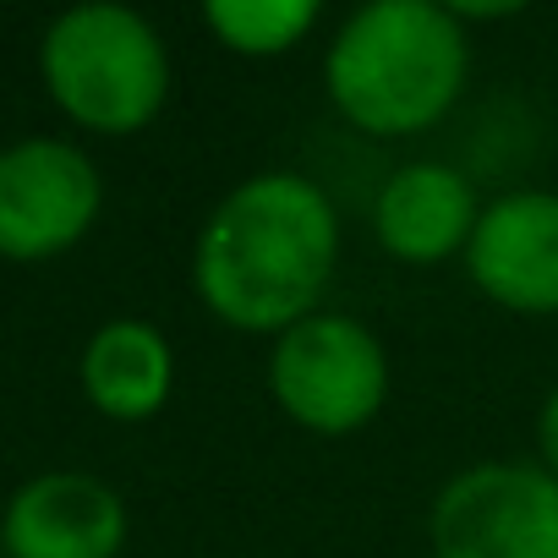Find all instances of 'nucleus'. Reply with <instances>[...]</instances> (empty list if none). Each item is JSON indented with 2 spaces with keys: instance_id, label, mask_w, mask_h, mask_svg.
<instances>
[{
  "instance_id": "nucleus-1",
  "label": "nucleus",
  "mask_w": 558,
  "mask_h": 558,
  "mask_svg": "<svg viewBox=\"0 0 558 558\" xmlns=\"http://www.w3.org/2000/svg\"><path fill=\"white\" fill-rule=\"evenodd\" d=\"M340 268V208L302 170L235 181L192 241V291L235 335L279 340L324 313Z\"/></svg>"
},
{
  "instance_id": "nucleus-2",
  "label": "nucleus",
  "mask_w": 558,
  "mask_h": 558,
  "mask_svg": "<svg viewBox=\"0 0 558 558\" xmlns=\"http://www.w3.org/2000/svg\"><path fill=\"white\" fill-rule=\"evenodd\" d=\"M471 77V34L454 7L367 0L324 50L329 105L367 137H416L438 126Z\"/></svg>"
},
{
  "instance_id": "nucleus-3",
  "label": "nucleus",
  "mask_w": 558,
  "mask_h": 558,
  "mask_svg": "<svg viewBox=\"0 0 558 558\" xmlns=\"http://www.w3.org/2000/svg\"><path fill=\"white\" fill-rule=\"evenodd\" d=\"M39 77L56 110L99 137H132L170 105V50L159 28L116 0H88L45 28Z\"/></svg>"
},
{
  "instance_id": "nucleus-4",
  "label": "nucleus",
  "mask_w": 558,
  "mask_h": 558,
  "mask_svg": "<svg viewBox=\"0 0 558 558\" xmlns=\"http://www.w3.org/2000/svg\"><path fill=\"white\" fill-rule=\"evenodd\" d=\"M389 351L351 313H313L268 351V395L302 433L351 438L389 405Z\"/></svg>"
},
{
  "instance_id": "nucleus-5",
  "label": "nucleus",
  "mask_w": 558,
  "mask_h": 558,
  "mask_svg": "<svg viewBox=\"0 0 558 558\" xmlns=\"http://www.w3.org/2000/svg\"><path fill=\"white\" fill-rule=\"evenodd\" d=\"M433 558H558V476L536 460H476L427 509Z\"/></svg>"
},
{
  "instance_id": "nucleus-6",
  "label": "nucleus",
  "mask_w": 558,
  "mask_h": 558,
  "mask_svg": "<svg viewBox=\"0 0 558 558\" xmlns=\"http://www.w3.org/2000/svg\"><path fill=\"white\" fill-rule=\"evenodd\" d=\"M105 208L99 165L66 137H17L0 148V257L45 263L72 252Z\"/></svg>"
},
{
  "instance_id": "nucleus-7",
  "label": "nucleus",
  "mask_w": 558,
  "mask_h": 558,
  "mask_svg": "<svg viewBox=\"0 0 558 558\" xmlns=\"http://www.w3.org/2000/svg\"><path fill=\"white\" fill-rule=\"evenodd\" d=\"M465 274L504 313L558 318V192L520 186L482 203Z\"/></svg>"
},
{
  "instance_id": "nucleus-8",
  "label": "nucleus",
  "mask_w": 558,
  "mask_h": 558,
  "mask_svg": "<svg viewBox=\"0 0 558 558\" xmlns=\"http://www.w3.org/2000/svg\"><path fill=\"white\" fill-rule=\"evenodd\" d=\"M126 498L94 471H39L0 509L7 558H121Z\"/></svg>"
},
{
  "instance_id": "nucleus-9",
  "label": "nucleus",
  "mask_w": 558,
  "mask_h": 558,
  "mask_svg": "<svg viewBox=\"0 0 558 558\" xmlns=\"http://www.w3.org/2000/svg\"><path fill=\"white\" fill-rule=\"evenodd\" d=\"M476 219H482L476 186L454 165H438V159L400 165L373 197V235L405 268L465 257Z\"/></svg>"
},
{
  "instance_id": "nucleus-10",
  "label": "nucleus",
  "mask_w": 558,
  "mask_h": 558,
  "mask_svg": "<svg viewBox=\"0 0 558 558\" xmlns=\"http://www.w3.org/2000/svg\"><path fill=\"white\" fill-rule=\"evenodd\" d=\"M83 395L110 422H148L170 405L175 351L148 318H110L83 345Z\"/></svg>"
},
{
  "instance_id": "nucleus-11",
  "label": "nucleus",
  "mask_w": 558,
  "mask_h": 558,
  "mask_svg": "<svg viewBox=\"0 0 558 558\" xmlns=\"http://www.w3.org/2000/svg\"><path fill=\"white\" fill-rule=\"evenodd\" d=\"M318 0H208L203 7V28L241 61L291 56L318 28Z\"/></svg>"
},
{
  "instance_id": "nucleus-12",
  "label": "nucleus",
  "mask_w": 558,
  "mask_h": 558,
  "mask_svg": "<svg viewBox=\"0 0 558 558\" xmlns=\"http://www.w3.org/2000/svg\"><path fill=\"white\" fill-rule=\"evenodd\" d=\"M536 465L558 476V384L547 389V400L536 411Z\"/></svg>"
},
{
  "instance_id": "nucleus-13",
  "label": "nucleus",
  "mask_w": 558,
  "mask_h": 558,
  "mask_svg": "<svg viewBox=\"0 0 558 558\" xmlns=\"http://www.w3.org/2000/svg\"><path fill=\"white\" fill-rule=\"evenodd\" d=\"M0 553H7V547H0Z\"/></svg>"
}]
</instances>
